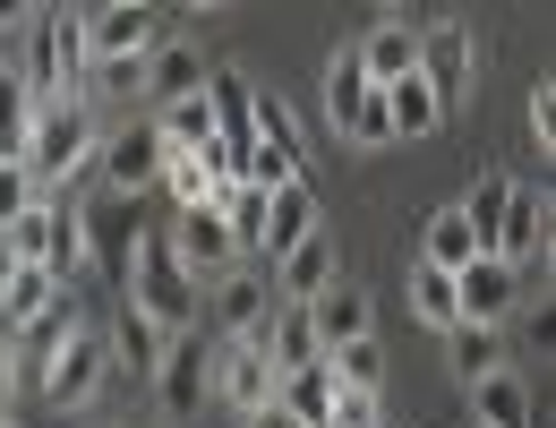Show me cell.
<instances>
[{"label": "cell", "instance_id": "18", "mask_svg": "<svg viewBox=\"0 0 556 428\" xmlns=\"http://www.w3.org/2000/svg\"><path fill=\"white\" fill-rule=\"evenodd\" d=\"M308 231H317V198H308V180L266 189V231H257V249H266V257H291Z\"/></svg>", "mask_w": 556, "mask_h": 428}, {"label": "cell", "instance_id": "38", "mask_svg": "<svg viewBox=\"0 0 556 428\" xmlns=\"http://www.w3.org/2000/svg\"><path fill=\"white\" fill-rule=\"evenodd\" d=\"M9 394H17V360H9V343H0V420H9Z\"/></svg>", "mask_w": 556, "mask_h": 428}, {"label": "cell", "instance_id": "9", "mask_svg": "<svg viewBox=\"0 0 556 428\" xmlns=\"http://www.w3.org/2000/svg\"><path fill=\"white\" fill-rule=\"evenodd\" d=\"M488 257H496V266H514V275L548 266V189H522V180H514V198H505V223H496Z\"/></svg>", "mask_w": 556, "mask_h": 428}, {"label": "cell", "instance_id": "10", "mask_svg": "<svg viewBox=\"0 0 556 428\" xmlns=\"http://www.w3.org/2000/svg\"><path fill=\"white\" fill-rule=\"evenodd\" d=\"M154 403H163V420H198L214 394H206V343L198 335H172L163 343V360H154Z\"/></svg>", "mask_w": 556, "mask_h": 428}, {"label": "cell", "instance_id": "24", "mask_svg": "<svg viewBox=\"0 0 556 428\" xmlns=\"http://www.w3.org/2000/svg\"><path fill=\"white\" fill-rule=\"evenodd\" d=\"M257 146L275 154L282 172H308V138H300V121H291L282 95H257Z\"/></svg>", "mask_w": 556, "mask_h": 428}, {"label": "cell", "instance_id": "23", "mask_svg": "<svg viewBox=\"0 0 556 428\" xmlns=\"http://www.w3.org/2000/svg\"><path fill=\"white\" fill-rule=\"evenodd\" d=\"M445 352H454V377L480 386L505 368V326H445Z\"/></svg>", "mask_w": 556, "mask_h": 428}, {"label": "cell", "instance_id": "26", "mask_svg": "<svg viewBox=\"0 0 556 428\" xmlns=\"http://www.w3.org/2000/svg\"><path fill=\"white\" fill-rule=\"evenodd\" d=\"M480 257V240H471V223L445 206V214H428V249H419V266H437V275H463Z\"/></svg>", "mask_w": 556, "mask_h": 428}, {"label": "cell", "instance_id": "37", "mask_svg": "<svg viewBox=\"0 0 556 428\" xmlns=\"http://www.w3.org/2000/svg\"><path fill=\"white\" fill-rule=\"evenodd\" d=\"M531 138H540V154L556 146V86H548V77L531 86Z\"/></svg>", "mask_w": 556, "mask_h": 428}, {"label": "cell", "instance_id": "20", "mask_svg": "<svg viewBox=\"0 0 556 428\" xmlns=\"http://www.w3.org/2000/svg\"><path fill=\"white\" fill-rule=\"evenodd\" d=\"M163 343H172V335H163V326L146 317L138 300H121V309H112V335H103V352H121V360H129V377H154Z\"/></svg>", "mask_w": 556, "mask_h": 428}, {"label": "cell", "instance_id": "15", "mask_svg": "<svg viewBox=\"0 0 556 428\" xmlns=\"http://www.w3.org/2000/svg\"><path fill=\"white\" fill-rule=\"evenodd\" d=\"M308 326H317V352H343V343H359V335H377V300L359 284H334L308 300Z\"/></svg>", "mask_w": 556, "mask_h": 428}, {"label": "cell", "instance_id": "29", "mask_svg": "<svg viewBox=\"0 0 556 428\" xmlns=\"http://www.w3.org/2000/svg\"><path fill=\"white\" fill-rule=\"evenodd\" d=\"M386 121H394V138H428V129H445V112H437V95L403 77V86H386Z\"/></svg>", "mask_w": 556, "mask_h": 428}, {"label": "cell", "instance_id": "6", "mask_svg": "<svg viewBox=\"0 0 556 428\" xmlns=\"http://www.w3.org/2000/svg\"><path fill=\"white\" fill-rule=\"evenodd\" d=\"M77 240H86V257L112 275V284H129V257H138L146 240V214L138 198H121V189H103L94 206H77Z\"/></svg>", "mask_w": 556, "mask_h": 428}, {"label": "cell", "instance_id": "11", "mask_svg": "<svg viewBox=\"0 0 556 428\" xmlns=\"http://www.w3.org/2000/svg\"><path fill=\"white\" fill-rule=\"evenodd\" d=\"M94 172H103V189H121V198H146V189L163 180V138H154V121H129V129H112V138L94 146Z\"/></svg>", "mask_w": 556, "mask_h": 428}, {"label": "cell", "instance_id": "27", "mask_svg": "<svg viewBox=\"0 0 556 428\" xmlns=\"http://www.w3.org/2000/svg\"><path fill=\"white\" fill-rule=\"evenodd\" d=\"M26 129H35V95H26V77L0 61V163L26 154Z\"/></svg>", "mask_w": 556, "mask_h": 428}, {"label": "cell", "instance_id": "17", "mask_svg": "<svg viewBox=\"0 0 556 428\" xmlns=\"http://www.w3.org/2000/svg\"><path fill=\"white\" fill-rule=\"evenodd\" d=\"M275 284H282V309H308L317 291H334V240H326V223L291 257H275Z\"/></svg>", "mask_w": 556, "mask_h": 428}, {"label": "cell", "instance_id": "1", "mask_svg": "<svg viewBox=\"0 0 556 428\" xmlns=\"http://www.w3.org/2000/svg\"><path fill=\"white\" fill-rule=\"evenodd\" d=\"M26 95L35 112L52 103H86V9H26Z\"/></svg>", "mask_w": 556, "mask_h": 428}, {"label": "cell", "instance_id": "41", "mask_svg": "<svg viewBox=\"0 0 556 428\" xmlns=\"http://www.w3.org/2000/svg\"><path fill=\"white\" fill-rule=\"evenodd\" d=\"M0 428H17V420H0Z\"/></svg>", "mask_w": 556, "mask_h": 428}, {"label": "cell", "instance_id": "39", "mask_svg": "<svg viewBox=\"0 0 556 428\" xmlns=\"http://www.w3.org/2000/svg\"><path fill=\"white\" fill-rule=\"evenodd\" d=\"M9 275H17V249H9V240H0V291H9Z\"/></svg>", "mask_w": 556, "mask_h": 428}, {"label": "cell", "instance_id": "42", "mask_svg": "<svg viewBox=\"0 0 556 428\" xmlns=\"http://www.w3.org/2000/svg\"><path fill=\"white\" fill-rule=\"evenodd\" d=\"M249 428H257V420H249Z\"/></svg>", "mask_w": 556, "mask_h": 428}, {"label": "cell", "instance_id": "34", "mask_svg": "<svg viewBox=\"0 0 556 428\" xmlns=\"http://www.w3.org/2000/svg\"><path fill=\"white\" fill-rule=\"evenodd\" d=\"M334 129H343L351 146H394V121H386V95H377V86L359 95V112H343Z\"/></svg>", "mask_w": 556, "mask_h": 428}, {"label": "cell", "instance_id": "22", "mask_svg": "<svg viewBox=\"0 0 556 428\" xmlns=\"http://www.w3.org/2000/svg\"><path fill=\"white\" fill-rule=\"evenodd\" d=\"M257 343H266V360H275V377H300L308 360H326V352H317V326H308V309H275Z\"/></svg>", "mask_w": 556, "mask_h": 428}, {"label": "cell", "instance_id": "14", "mask_svg": "<svg viewBox=\"0 0 556 428\" xmlns=\"http://www.w3.org/2000/svg\"><path fill=\"white\" fill-rule=\"evenodd\" d=\"M514 291H522V275H514V266H496V257H471V266L454 275V309H463V326H505Z\"/></svg>", "mask_w": 556, "mask_h": 428}, {"label": "cell", "instance_id": "35", "mask_svg": "<svg viewBox=\"0 0 556 428\" xmlns=\"http://www.w3.org/2000/svg\"><path fill=\"white\" fill-rule=\"evenodd\" d=\"M326 428H386L377 386H334V412H326Z\"/></svg>", "mask_w": 556, "mask_h": 428}, {"label": "cell", "instance_id": "8", "mask_svg": "<svg viewBox=\"0 0 556 428\" xmlns=\"http://www.w3.org/2000/svg\"><path fill=\"white\" fill-rule=\"evenodd\" d=\"M103 377H112V352H103V335H94V326H77L70 343L52 352V368H43V403H52V412H94Z\"/></svg>", "mask_w": 556, "mask_h": 428}, {"label": "cell", "instance_id": "31", "mask_svg": "<svg viewBox=\"0 0 556 428\" xmlns=\"http://www.w3.org/2000/svg\"><path fill=\"white\" fill-rule=\"evenodd\" d=\"M412 309H419V326H463V309H454V275H437V266H412Z\"/></svg>", "mask_w": 556, "mask_h": 428}, {"label": "cell", "instance_id": "4", "mask_svg": "<svg viewBox=\"0 0 556 428\" xmlns=\"http://www.w3.org/2000/svg\"><path fill=\"white\" fill-rule=\"evenodd\" d=\"M163 43V17L138 0H112V9H86V77L94 70H146Z\"/></svg>", "mask_w": 556, "mask_h": 428}, {"label": "cell", "instance_id": "28", "mask_svg": "<svg viewBox=\"0 0 556 428\" xmlns=\"http://www.w3.org/2000/svg\"><path fill=\"white\" fill-rule=\"evenodd\" d=\"M214 214H223V231H231V249L249 257V249H257V231H266V189H249V180H231V189L214 198Z\"/></svg>", "mask_w": 556, "mask_h": 428}, {"label": "cell", "instance_id": "16", "mask_svg": "<svg viewBox=\"0 0 556 428\" xmlns=\"http://www.w3.org/2000/svg\"><path fill=\"white\" fill-rule=\"evenodd\" d=\"M198 86H206V61H198V43L163 35V43H154V61H146V77H138V95H146V103H189Z\"/></svg>", "mask_w": 556, "mask_h": 428}, {"label": "cell", "instance_id": "30", "mask_svg": "<svg viewBox=\"0 0 556 428\" xmlns=\"http://www.w3.org/2000/svg\"><path fill=\"white\" fill-rule=\"evenodd\" d=\"M505 198H514V180H505V172H480V180H471V198H463V223H471V240H480V257H488V240H496V223H505Z\"/></svg>", "mask_w": 556, "mask_h": 428}, {"label": "cell", "instance_id": "25", "mask_svg": "<svg viewBox=\"0 0 556 428\" xmlns=\"http://www.w3.org/2000/svg\"><path fill=\"white\" fill-rule=\"evenodd\" d=\"M163 189H172V206H180V214H198V206H214L231 180H223L214 163H198V154H163Z\"/></svg>", "mask_w": 556, "mask_h": 428}, {"label": "cell", "instance_id": "2", "mask_svg": "<svg viewBox=\"0 0 556 428\" xmlns=\"http://www.w3.org/2000/svg\"><path fill=\"white\" fill-rule=\"evenodd\" d=\"M94 146H103L94 103H52V112H35V129H26V154H17V163L35 172L43 198H61V180L94 172Z\"/></svg>", "mask_w": 556, "mask_h": 428}, {"label": "cell", "instance_id": "3", "mask_svg": "<svg viewBox=\"0 0 556 428\" xmlns=\"http://www.w3.org/2000/svg\"><path fill=\"white\" fill-rule=\"evenodd\" d=\"M121 300H138L163 335H198V317H206V309H198V284H189V275H180V257H172V231H146V240H138Z\"/></svg>", "mask_w": 556, "mask_h": 428}, {"label": "cell", "instance_id": "12", "mask_svg": "<svg viewBox=\"0 0 556 428\" xmlns=\"http://www.w3.org/2000/svg\"><path fill=\"white\" fill-rule=\"evenodd\" d=\"M172 257H180V275H189V284H223V275L240 266V249H231V231H223V214H214V206L180 214V231H172Z\"/></svg>", "mask_w": 556, "mask_h": 428}, {"label": "cell", "instance_id": "19", "mask_svg": "<svg viewBox=\"0 0 556 428\" xmlns=\"http://www.w3.org/2000/svg\"><path fill=\"white\" fill-rule=\"evenodd\" d=\"M214 317L231 326V343H257V335H266V317H275V291L257 284L249 266H231V275L214 284Z\"/></svg>", "mask_w": 556, "mask_h": 428}, {"label": "cell", "instance_id": "13", "mask_svg": "<svg viewBox=\"0 0 556 428\" xmlns=\"http://www.w3.org/2000/svg\"><path fill=\"white\" fill-rule=\"evenodd\" d=\"M351 52H359V70H368V86L386 95V86H403V77H419V26H412V17H377V26H368V35L351 43Z\"/></svg>", "mask_w": 556, "mask_h": 428}, {"label": "cell", "instance_id": "32", "mask_svg": "<svg viewBox=\"0 0 556 428\" xmlns=\"http://www.w3.org/2000/svg\"><path fill=\"white\" fill-rule=\"evenodd\" d=\"M359 95H368V70H359V52H334L326 61V121H343V112H359Z\"/></svg>", "mask_w": 556, "mask_h": 428}, {"label": "cell", "instance_id": "40", "mask_svg": "<svg viewBox=\"0 0 556 428\" xmlns=\"http://www.w3.org/2000/svg\"><path fill=\"white\" fill-rule=\"evenodd\" d=\"M257 428H291V420H282V412H257Z\"/></svg>", "mask_w": 556, "mask_h": 428}, {"label": "cell", "instance_id": "7", "mask_svg": "<svg viewBox=\"0 0 556 428\" xmlns=\"http://www.w3.org/2000/svg\"><path fill=\"white\" fill-rule=\"evenodd\" d=\"M275 360H266V343H223V352H206V394L214 403H231V412H275Z\"/></svg>", "mask_w": 556, "mask_h": 428}, {"label": "cell", "instance_id": "21", "mask_svg": "<svg viewBox=\"0 0 556 428\" xmlns=\"http://www.w3.org/2000/svg\"><path fill=\"white\" fill-rule=\"evenodd\" d=\"M471 428H531V377L496 368L471 386Z\"/></svg>", "mask_w": 556, "mask_h": 428}, {"label": "cell", "instance_id": "5", "mask_svg": "<svg viewBox=\"0 0 556 428\" xmlns=\"http://www.w3.org/2000/svg\"><path fill=\"white\" fill-rule=\"evenodd\" d=\"M419 86L437 95L445 121L471 103V26H463V17H428V26H419Z\"/></svg>", "mask_w": 556, "mask_h": 428}, {"label": "cell", "instance_id": "36", "mask_svg": "<svg viewBox=\"0 0 556 428\" xmlns=\"http://www.w3.org/2000/svg\"><path fill=\"white\" fill-rule=\"evenodd\" d=\"M35 198H43V189H35V172H26V163H0V231L35 206Z\"/></svg>", "mask_w": 556, "mask_h": 428}, {"label": "cell", "instance_id": "33", "mask_svg": "<svg viewBox=\"0 0 556 428\" xmlns=\"http://www.w3.org/2000/svg\"><path fill=\"white\" fill-rule=\"evenodd\" d=\"M326 368H334V386H377V377H386V352H377V335H359L343 352H326Z\"/></svg>", "mask_w": 556, "mask_h": 428}]
</instances>
